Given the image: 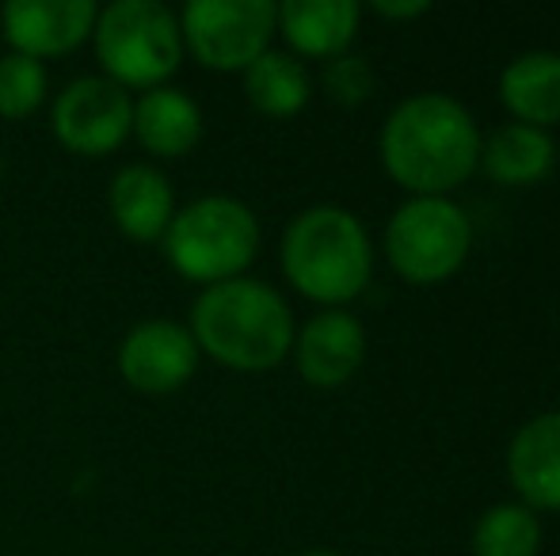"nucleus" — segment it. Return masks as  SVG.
I'll return each instance as SVG.
<instances>
[{"instance_id":"ddd939ff","label":"nucleus","mask_w":560,"mask_h":556,"mask_svg":"<svg viewBox=\"0 0 560 556\" xmlns=\"http://www.w3.org/2000/svg\"><path fill=\"white\" fill-rule=\"evenodd\" d=\"M133 138L141 149L164 161L191 153L202 138V111L179 88H153L133 104Z\"/></svg>"},{"instance_id":"b1692460","label":"nucleus","mask_w":560,"mask_h":556,"mask_svg":"<svg viewBox=\"0 0 560 556\" xmlns=\"http://www.w3.org/2000/svg\"><path fill=\"white\" fill-rule=\"evenodd\" d=\"M302 556H336V553H302Z\"/></svg>"},{"instance_id":"f3484780","label":"nucleus","mask_w":560,"mask_h":556,"mask_svg":"<svg viewBox=\"0 0 560 556\" xmlns=\"http://www.w3.org/2000/svg\"><path fill=\"white\" fill-rule=\"evenodd\" d=\"M480 156H485V168L492 179L523 187V184H538V179L549 176L557 149H553V138H549L541 127L508 122V127H500L492 138H488V145L480 149Z\"/></svg>"},{"instance_id":"7ed1b4c3","label":"nucleus","mask_w":560,"mask_h":556,"mask_svg":"<svg viewBox=\"0 0 560 556\" xmlns=\"http://www.w3.org/2000/svg\"><path fill=\"white\" fill-rule=\"evenodd\" d=\"M366 229L343 206H313L290 222L282 237L287 279L313 301H347L370 279Z\"/></svg>"},{"instance_id":"412c9836","label":"nucleus","mask_w":560,"mask_h":556,"mask_svg":"<svg viewBox=\"0 0 560 556\" xmlns=\"http://www.w3.org/2000/svg\"><path fill=\"white\" fill-rule=\"evenodd\" d=\"M325 84L339 104H362L374 88V69L366 66V58H354V54H339L336 61H328Z\"/></svg>"},{"instance_id":"aec40b11","label":"nucleus","mask_w":560,"mask_h":556,"mask_svg":"<svg viewBox=\"0 0 560 556\" xmlns=\"http://www.w3.org/2000/svg\"><path fill=\"white\" fill-rule=\"evenodd\" d=\"M46 99L43 61L8 54L0 58V119H27Z\"/></svg>"},{"instance_id":"4be33fe9","label":"nucleus","mask_w":560,"mask_h":556,"mask_svg":"<svg viewBox=\"0 0 560 556\" xmlns=\"http://www.w3.org/2000/svg\"><path fill=\"white\" fill-rule=\"evenodd\" d=\"M377 12L382 15H420V12H428V0H408V4H389V0H377Z\"/></svg>"},{"instance_id":"f8f14e48","label":"nucleus","mask_w":560,"mask_h":556,"mask_svg":"<svg viewBox=\"0 0 560 556\" xmlns=\"http://www.w3.org/2000/svg\"><path fill=\"white\" fill-rule=\"evenodd\" d=\"M366 355V335L351 312H317L298 335V370L313 386H343Z\"/></svg>"},{"instance_id":"423d86ee","label":"nucleus","mask_w":560,"mask_h":556,"mask_svg":"<svg viewBox=\"0 0 560 556\" xmlns=\"http://www.w3.org/2000/svg\"><path fill=\"white\" fill-rule=\"evenodd\" d=\"M472 225L462 206L439 199V194H420L405 202L393 214L385 248H389L393 268L412 282H439L469 252Z\"/></svg>"},{"instance_id":"9b49d317","label":"nucleus","mask_w":560,"mask_h":556,"mask_svg":"<svg viewBox=\"0 0 560 556\" xmlns=\"http://www.w3.org/2000/svg\"><path fill=\"white\" fill-rule=\"evenodd\" d=\"M107 206L126 237L138 245H153L168 233L172 217H176V194L153 164H126L112 179Z\"/></svg>"},{"instance_id":"9d476101","label":"nucleus","mask_w":560,"mask_h":556,"mask_svg":"<svg viewBox=\"0 0 560 556\" xmlns=\"http://www.w3.org/2000/svg\"><path fill=\"white\" fill-rule=\"evenodd\" d=\"M96 15L92 0H12L4 8V35L23 58H61L92 38Z\"/></svg>"},{"instance_id":"2eb2a0df","label":"nucleus","mask_w":560,"mask_h":556,"mask_svg":"<svg viewBox=\"0 0 560 556\" xmlns=\"http://www.w3.org/2000/svg\"><path fill=\"white\" fill-rule=\"evenodd\" d=\"M279 27L287 43L313 58L343 54L359 27V4L354 0H287L279 8Z\"/></svg>"},{"instance_id":"6ab92c4d","label":"nucleus","mask_w":560,"mask_h":556,"mask_svg":"<svg viewBox=\"0 0 560 556\" xmlns=\"http://www.w3.org/2000/svg\"><path fill=\"white\" fill-rule=\"evenodd\" d=\"M541 542V527L530 507L500 504L485 511L472 530V553L477 556H534Z\"/></svg>"},{"instance_id":"0eeeda50","label":"nucleus","mask_w":560,"mask_h":556,"mask_svg":"<svg viewBox=\"0 0 560 556\" xmlns=\"http://www.w3.org/2000/svg\"><path fill=\"white\" fill-rule=\"evenodd\" d=\"M279 8L271 0H191L179 20L187 50L218 73L248 69L259 54H267Z\"/></svg>"},{"instance_id":"a211bd4d","label":"nucleus","mask_w":560,"mask_h":556,"mask_svg":"<svg viewBox=\"0 0 560 556\" xmlns=\"http://www.w3.org/2000/svg\"><path fill=\"white\" fill-rule=\"evenodd\" d=\"M310 73L298 58L282 50H267L244 69V92L256 111L271 115V119H287V115L302 111L310 104Z\"/></svg>"},{"instance_id":"f257e3e1","label":"nucleus","mask_w":560,"mask_h":556,"mask_svg":"<svg viewBox=\"0 0 560 556\" xmlns=\"http://www.w3.org/2000/svg\"><path fill=\"white\" fill-rule=\"evenodd\" d=\"M382 156L397 184L439 194L446 187H457L477 168V122L457 99L423 92L389 115L382 130Z\"/></svg>"},{"instance_id":"f03ea898","label":"nucleus","mask_w":560,"mask_h":556,"mask_svg":"<svg viewBox=\"0 0 560 556\" xmlns=\"http://www.w3.org/2000/svg\"><path fill=\"white\" fill-rule=\"evenodd\" d=\"M187 332L229 370L259 374L279 366L290 351L294 317L267 282L229 279L202 289Z\"/></svg>"},{"instance_id":"20e7f679","label":"nucleus","mask_w":560,"mask_h":556,"mask_svg":"<svg viewBox=\"0 0 560 556\" xmlns=\"http://www.w3.org/2000/svg\"><path fill=\"white\" fill-rule=\"evenodd\" d=\"M161 245L176 275L218 286V282L241 279V271L256 260L259 225L244 202L229 194H207L187 210H176Z\"/></svg>"},{"instance_id":"dca6fc26","label":"nucleus","mask_w":560,"mask_h":556,"mask_svg":"<svg viewBox=\"0 0 560 556\" xmlns=\"http://www.w3.org/2000/svg\"><path fill=\"white\" fill-rule=\"evenodd\" d=\"M500 96L518 119L557 122L560 119V54L534 50L515 58L500 76Z\"/></svg>"},{"instance_id":"5701e85b","label":"nucleus","mask_w":560,"mask_h":556,"mask_svg":"<svg viewBox=\"0 0 560 556\" xmlns=\"http://www.w3.org/2000/svg\"><path fill=\"white\" fill-rule=\"evenodd\" d=\"M0 179H4V153H0Z\"/></svg>"},{"instance_id":"1a4fd4ad","label":"nucleus","mask_w":560,"mask_h":556,"mask_svg":"<svg viewBox=\"0 0 560 556\" xmlns=\"http://www.w3.org/2000/svg\"><path fill=\"white\" fill-rule=\"evenodd\" d=\"M199 366V343L176 320H145L130 328L118 347V374L145 397H168L191 381Z\"/></svg>"},{"instance_id":"39448f33","label":"nucleus","mask_w":560,"mask_h":556,"mask_svg":"<svg viewBox=\"0 0 560 556\" xmlns=\"http://www.w3.org/2000/svg\"><path fill=\"white\" fill-rule=\"evenodd\" d=\"M96 58L118 88H164L184 58L179 20L156 0H115L96 15Z\"/></svg>"},{"instance_id":"4468645a","label":"nucleus","mask_w":560,"mask_h":556,"mask_svg":"<svg viewBox=\"0 0 560 556\" xmlns=\"http://www.w3.org/2000/svg\"><path fill=\"white\" fill-rule=\"evenodd\" d=\"M508 469L515 488L534 507H560V412H546L518 427Z\"/></svg>"},{"instance_id":"6e6552de","label":"nucleus","mask_w":560,"mask_h":556,"mask_svg":"<svg viewBox=\"0 0 560 556\" xmlns=\"http://www.w3.org/2000/svg\"><path fill=\"white\" fill-rule=\"evenodd\" d=\"M54 138L77 156H112L133 130L130 92L107 76H77L50 111Z\"/></svg>"}]
</instances>
